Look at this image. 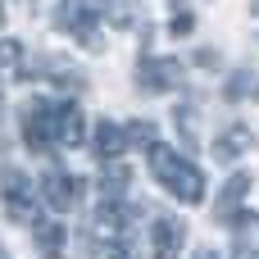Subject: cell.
<instances>
[{"instance_id": "obj_8", "label": "cell", "mask_w": 259, "mask_h": 259, "mask_svg": "<svg viewBox=\"0 0 259 259\" xmlns=\"http://www.w3.org/2000/svg\"><path fill=\"white\" fill-rule=\"evenodd\" d=\"M232 232V259H259V214H237Z\"/></svg>"}, {"instance_id": "obj_16", "label": "cell", "mask_w": 259, "mask_h": 259, "mask_svg": "<svg viewBox=\"0 0 259 259\" xmlns=\"http://www.w3.org/2000/svg\"><path fill=\"white\" fill-rule=\"evenodd\" d=\"M191 27H196V14H191V9H173L168 32H173V36H191Z\"/></svg>"}, {"instance_id": "obj_20", "label": "cell", "mask_w": 259, "mask_h": 259, "mask_svg": "<svg viewBox=\"0 0 259 259\" xmlns=\"http://www.w3.org/2000/svg\"><path fill=\"white\" fill-rule=\"evenodd\" d=\"M196 259H214V250H200V255H196Z\"/></svg>"}, {"instance_id": "obj_12", "label": "cell", "mask_w": 259, "mask_h": 259, "mask_svg": "<svg viewBox=\"0 0 259 259\" xmlns=\"http://www.w3.org/2000/svg\"><path fill=\"white\" fill-rule=\"evenodd\" d=\"M127 182H132V168L118 164V159H109V164L100 168V200H123Z\"/></svg>"}, {"instance_id": "obj_7", "label": "cell", "mask_w": 259, "mask_h": 259, "mask_svg": "<svg viewBox=\"0 0 259 259\" xmlns=\"http://www.w3.org/2000/svg\"><path fill=\"white\" fill-rule=\"evenodd\" d=\"M127 127H118V123H109V118H100L96 123V132H91V150H96V159L100 164H109V159H123V150H127Z\"/></svg>"}, {"instance_id": "obj_17", "label": "cell", "mask_w": 259, "mask_h": 259, "mask_svg": "<svg viewBox=\"0 0 259 259\" xmlns=\"http://www.w3.org/2000/svg\"><path fill=\"white\" fill-rule=\"evenodd\" d=\"M127 137L150 150V146H155V123H146V118H141V123H127Z\"/></svg>"}, {"instance_id": "obj_24", "label": "cell", "mask_w": 259, "mask_h": 259, "mask_svg": "<svg viewBox=\"0 0 259 259\" xmlns=\"http://www.w3.org/2000/svg\"><path fill=\"white\" fill-rule=\"evenodd\" d=\"M255 14H259V0H255Z\"/></svg>"}, {"instance_id": "obj_6", "label": "cell", "mask_w": 259, "mask_h": 259, "mask_svg": "<svg viewBox=\"0 0 259 259\" xmlns=\"http://www.w3.org/2000/svg\"><path fill=\"white\" fill-rule=\"evenodd\" d=\"M41 200H46L55 214L77 209V205H82V178H73V173H64V168H50V173L41 178Z\"/></svg>"}, {"instance_id": "obj_4", "label": "cell", "mask_w": 259, "mask_h": 259, "mask_svg": "<svg viewBox=\"0 0 259 259\" xmlns=\"http://www.w3.org/2000/svg\"><path fill=\"white\" fill-rule=\"evenodd\" d=\"M5 214L23 228H41V191H32V182L23 173H5Z\"/></svg>"}, {"instance_id": "obj_3", "label": "cell", "mask_w": 259, "mask_h": 259, "mask_svg": "<svg viewBox=\"0 0 259 259\" xmlns=\"http://www.w3.org/2000/svg\"><path fill=\"white\" fill-rule=\"evenodd\" d=\"M105 9H109V0H64L59 14H55V27L87 41V46H96V23L105 18Z\"/></svg>"}, {"instance_id": "obj_14", "label": "cell", "mask_w": 259, "mask_h": 259, "mask_svg": "<svg viewBox=\"0 0 259 259\" xmlns=\"http://www.w3.org/2000/svg\"><path fill=\"white\" fill-rule=\"evenodd\" d=\"M23 68H27V64H23V46L5 36V41H0V73H9V77H23Z\"/></svg>"}, {"instance_id": "obj_15", "label": "cell", "mask_w": 259, "mask_h": 259, "mask_svg": "<svg viewBox=\"0 0 259 259\" xmlns=\"http://www.w3.org/2000/svg\"><path fill=\"white\" fill-rule=\"evenodd\" d=\"M178 127H182V137H187V146H196V141H200V132H196V109H191V105H182V109H178Z\"/></svg>"}, {"instance_id": "obj_2", "label": "cell", "mask_w": 259, "mask_h": 259, "mask_svg": "<svg viewBox=\"0 0 259 259\" xmlns=\"http://www.w3.org/2000/svg\"><path fill=\"white\" fill-rule=\"evenodd\" d=\"M23 141H27L36 155L50 150V146H59V100L36 96V100L23 105Z\"/></svg>"}, {"instance_id": "obj_22", "label": "cell", "mask_w": 259, "mask_h": 259, "mask_svg": "<svg viewBox=\"0 0 259 259\" xmlns=\"http://www.w3.org/2000/svg\"><path fill=\"white\" fill-rule=\"evenodd\" d=\"M0 23H5V5H0Z\"/></svg>"}, {"instance_id": "obj_23", "label": "cell", "mask_w": 259, "mask_h": 259, "mask_svg": "<svg viewBox=\"0 0 259 259\" xmlns=\"http://www.w3.org/2000/svg\"><path fill=\"white\" fill-rule=\"evenodd\" d=\"M0 259H9V255H5V250H0Z\"/></svg>"}, {"instance_id": "obj_18", "label": "cell", "mask_w": 259, "mask_h": 259, "mask_svg": "<svg viewBox=\"0 0 259 259\" xmlns=\"http://www.w3.org/2000/svg\"><path fill=\"white\" fill-rule=\"evenodd\" d=\"M246 87H250V73H237V77L228 82V100H241V96H246Z\"/></svg>"}, {"instance_id": "obj_9", "label": "cell", "mask_w": 259, "mask_h": 259, "mask_svg": "<svg viewBox=\"0 0 259 259\" xmlns=\"http://www.w3.org/2000/svg\"><path fill=\"white\" fill-rule=\"evenodd\" d=\"M150 241H155V259H178L182 241H187V228H182L178 219H155Z\"/></svg>"}, {"instance_id": "obj_13", "label": "cell", "mask_w": 259, "mask_h": 259, "mask_svg": "<svg viewBox=\"0 0 259 259\" xmlns=\"http://www.w3.org/2000/svg\"><path fill=\"white\" fill-rule=\"evenodd\" d=\"M250 191V173H237L228 187H223V196H219V205H214V219H232L237 209H241V196Z\"/></svg>"}, {"instance_id": "obj_1", "label": "cell", "mask_w": 259, "mask_h": 259, "mask_svg": "<svg viewBox=\"0 0 259 259\" xmlns=\"http://www.w3.org/2000/svg\"><path fill=\"white\" fill-rule=\"evenodd\" d=\"M146 159H150L155 182H159L168 196H178L182 205H200V200H205V178H200V168H196L187 155H178L173 146L155 141V146L146 150Z\"/></svg>"}, {"instance_id": "obj_19", "label": "cell", "mask_w": 259, "mask_h": 259, "mask_svg": "<svg viewBox=\"0 0 259 259\" xmlns=\"http://www.w3.org/2000/svg\"><path fill=\"white\" fill-rule=\"evenodd\" d=\"M196 64H200V68H214L219 55H214V50H196Z\"/></svg>"}, {"instance_id": "obj_5", "label": "cell", "mask_w": 259, "mask_h": 259, "mask_svg": "<svg viewBox=\"0 0 259 259\" xmlns=\"http://www.w3.org/2000/svg\"><path fill=\"white\" fill-rule=\"evenodd\" d=\"M178 82H182V64H178V59L141 55V64H137V87H141L146 96H164V91H173Z\"/></svg>"}, {"instance_id": "obj_21", "label": "cell", "mask_w": 259, "mask_h": 259, "mask_svg": "<svg viewBox=\"0 0 259 259\" xmlns=\"http://www.w3.org/2000/svg\"><path fill=\"white\" fill-rule=\"evenodd\" d=\"M27 5H32V9H36V5H46V0H27Z\"/></svg>"}, {"instance_id": "obj_11", "label": "cell", "mask_w": 259, "mask_h": 259, "mask_svg": "<svg viewBox=\"0 0 259 259\" xmlns=\"http://www.w3.org/2000/svg\"><path fill=\"white\" fill-rule=\"evenodd\" d=\"M250 150V127L246 123H232V127H223V137H214V159H237V155H246Z\"/></svg>"}, {"instance_id": "obj_10", "label": "cell", "mask_w": 259, "mask_h": 259, "mask_svg": "<svg viewBox=\"0 0 259 259\" xmlns=\"http://www.w3.org/2000/svg\"><path fill=\"white\" fill-rule=\"evenodd\" d=\"M87 141V118H82V109L73 105V100H59V146H82Z\"/></svg>"}]
</instances>
